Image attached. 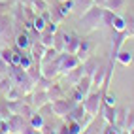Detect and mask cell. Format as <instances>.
Listing matches in <instances>:
<instances>
[{"label": "cell", "instance_id": "cell-1", "mask_svg": "<svg viewBox=\"0 0 134 134\" xmlns=\"http://www.w3.org/2000/svg\"><path fill=\"white\" fill-rule=\"evenodd\" d=\"M102 6H91L85 13L79 15V26L83 29V32H93V30H98L102 26Z\"/></svg>", "mask_w": 134, "mask_h": 134}, {"label": "cell", "instance_id": "cell-2", "mask_svg": "<svg viewBox=\"0 0 134 134\" xmlns=\"http://www.w3.org/2000/svg\"><path fill=\"white\" fill-rule=\"evenodd\" d=\"M8 123H10V130H12V132H23V134L38 132V130L29 123V119H25L23 115H19V113H12V117L8 119Z\"/></svg>", "mask_w": 134, "mask_h": 134}, {"label": "cell", "instance_id": "cell-3", "mask_svg": "<svg viewBox=\"0 0 134 134\" xmlns=\"http://www.w3.org/2000/svg\"><path fill=\"white\" fill-rule=\"evenodd\" d=\"M76 104H79V102H76L72 96H68V98L62 96V98H59V100H53V102H51V106H53V115L64 119L66 115H68V111L72 110Z\"/></svg>", "mask_w": 134, "mask_h": 134}, {"label": "cell", "instance_id": "cell-4", "mask_svg": "<svg viewBox=\"0 0 134 134\" xmlns=\"http://www.w3.org/2000/svg\"><path fill=\"white\" fill-rule=\"evenodd\" d=\"M59 57H60V60H59V70H60L62 76H66L70 70H74L76 66L81 64V60L77 59L76 53H66V51H62V53H59Z\"/></svg>", "mask_w": 134, "mask_h": 134}, {"label": "cell", "instance_id": "cell-5", "mask_svg": "<svg viewBox=\"0 0 134 134\" xmlns=\"http://www.w3.org/2000/svg\"><path fill=\"white\" fill-rule=\"evenodd\" d=\"M130 36L127 30H111V51H110V59L115 60L117 59V53L123 49L125 42H127Z\"/></svg>", "mask_w": 134, "mask_h": 134}, {"label": "cell", "instance_id": "cell-6", "mask_svg": "<svg viewBox=\"0 0 134 134\" xmlns=\"http://www.w3.org/2000/svg\"><path fill=\"white\" fill-rule=\"evenodd\" d=\"M83 106H85V111L87 113H91V115H98V111H100L102 108V93L100 91H96V93H89L85 96V100H83Z\"/></svg>", "mask_w": 134, "mask_h": 134}, {"label": "cell", "instance_id": "cell-7", "mask_svg": "<svg viewBox=\"0 0 134 134\" xmlns=\"http://www.w3.org/2000/svg\"><path fill=\"white\" fill-rule=\"evenodd\" d=\"M59 60L60 57L57 55L53 60L49 62H42V76H46L47 79H55L59 74H60V70H59Z\"/></svg>", "mask_w": 134, "mask_h": 134}, {"label": "cell", "instance_id": "cell-8", "mask_svg": "<svg viewBox=\"0 0 134 134\" xmlns=\"http://www.w3.org/2000/svg\"><path fill=\"white\" fill-rule=\"evenodd\" d=\"M85 113H87V111H85L83 102H79V104H76L74 108L68 111V115L64 117V121H66V123H70V121H77V123H79V121L83 119V115H85Z\"/></svg>", "mask_w": 134, "mask_h": 134}, {"label": "cell", "instance_id": "cell-9", "mask_svg": "<svg viewBox=\"0 0 134 134\" xmlns=\"http://www.w3.org/2000/svg\"><path fill=\"white\" fill-rule=\"evenodd\" d=\"M76 89H77V91L79 93H81V96H83V100H85V96L89 94V93H91V87H93V79H91V76H83L81 79H79V81L74 85Z\"/></svg>", "mask_w": 134, "mask_h": 134}, {"label": "cell", "instance_id": "cell-10", "mask_svg": "<svg viewBox=\"0 0 134 134\" xmlns=\"http://www.w3.org/2000/svg\"><path fill=\"white\" fill-rule=\"evenodd\" d=\"M46 102H51L49 96H47V91H36V89H34L32 91V100H30V104L34 106V110H38L40 106H43Z\"/></svg>", "mask_w": 134, "mask_h": 134}, {"label": "cell", "instance_id": "cell-11", "mask_svg": "<svg viewBox=\"0 0 134 134\" xmlns=\"http://www.w3.org/2000/svg\"><path fill=\"white\" fill-rule=\"evenodd\" d=\"M91 49H93L91 42H89V40H83V38H81V42H79V47H77V51H76L77 59L81 60V62H83L85 59H89V57H91Z\"/></svg>", "mask_w": 134, "mask_h": 134}, {"label": "cell", "instance_id": "cell-12", "mask_svg": "<svg viewBox=\"0 0 134 134\" xmlns=\"http://www.w3.org/2000/svg\"><path fill=\"white\" fill-rule=\"evenodd\" d=\"M10 38H12V26L8 23V19L0 17V46H4Z\"/></svg>", "mask_w": 134, "mask_h": 134}, {"label": "cell", "instance_id": "cell-13", "mask_svg": "<svg viewBox=\"0 0 134 134\" xmlns=\"http://www.w3.org/2000/svg\"><path fill=\"white\" fill-rule=\"evenodd\" d=\"M47 96H49L51 102H53V100H59V98L64 96V89H62L59 83H53V81H51V85L47 87Z\"/></svg>", "mask_w": 134, "mask_h": 134}, {"label": "cell", "instance_id": "cell-14", "mask_svg": "<svg viewBox=\"0 0 134 134\" xmlns=\"http://www.w3.org/2000/svg\"><path fill=\"white\" fill-rule=\"evenodd\" d=\"M85 76V70H83V64H79V66H76L74 70H70V72L66 74V77H68V81L72 83V87L79 81V79H81Z\"/></svg>", "mask_w": 134, "mask_h": 134}, {"label": "cell", "instance_id": "cell-15", "mask_svg": "<svg viewBox=\"0 0 134 134\" xmlns=\"http://www.w3.org/2000/svg\"><path fill=\"white\" fill-rule=\"evenodd\" d=\"M26 74H29L32 83H36L38 79L42 77V64H40V62H32V64L26 68Z\"/></svg>", "mask_w": 134, "mask_h": 134}, {"label": "cell", "instance_id": "cell-16", "mask_svg": "<svg viewBox=\"0 0 134 134\" xmlns=\"http://www.w3.org/2000/svg\"><path fill=\"white\" fill-rule=\"evenodd\" d=\"M127 4H129V0H106L104 8L111 10L113 13H119V12H123L125 8H127Z\"/></svg>", "mask_w": 134, "mask_h": 134}, {"label": "cell", "instance_id": "cell-17", "mask_svg": "<svg viewBox=\"0 0 134 134\" xmlns=\"http://www.w3.org/2000/svg\"><path fill=\"white\" fill-rule=\"evenodd\" d=\"M104 77H106V66L102 64V62H98V66H96L94 74H93V85L102 87V83H104Z\"/></svg>", "mask_w": 134, "mask_h": 134}, {"label": "cell", "instance_id": "cell-18", "mask_svg": "<svg viewBox=\"0 0 134 134\" xmlns=\"http://www.w3.org/2000/svg\"><path fill=\"white\" fill-rule=\"evenodd\" d=\"M15 46L19 47V49H23V51H26V49H30V46H32V40H30V34H26V32H23V34H19V36L15 38Z\"/></svg>", "mask_w": 134, "mask_h": 134}, {"label": "cell", "instance_id": "cell-19", "mask_svg": "<svg viewBox=\"0 0 134 134\" xmlns=\"http://www.w3.org/2000/svg\"><path fill=\"white\" fill-rule=\"evenodd\" d=\"M29 123H30L32 127L38 130V132L43 129V125H46V121H43V115H42L40 111H34V113L30 115V117H29Z\"/></svg>", "mask_w": 134, "mask_h": 134}, {"label": "cell", "instance_id": "cell-20", "mask_svg": "<svg viewBox=\"0 0 134 134\" xmlns=\"http://www.w3.org/2000/svg\"><path fill=\"white\" fill-rule=\"evenodd\" d=\"M115 60H117V62H121L123 66H129L130 62L134 60V55H132L130 51H125V49H121V51L117 53V59H115Z\"/></svg>", "mask_w": 134, "mask_h": 134}, {"label": "cell", "instance_id": "cell-21", "mask_svg": "<svg viewBox=\"0 0 134 134\" xmlns=\"http://www.w3.org/2000/svg\"><path fill=\"white\" fill-rule=\"evenodd\" d=\"M4 96H6V100H21V98H23V91L13 83V85L10 87V91H8Z\"/></svg>", "mask_w": 134, "mask_h": 134}, {"label": "cell", "instance_id": "cell-22", "mask_svg": "<svg viewBox=\"0 0 134 134\" xmlns=\"http://www.w3.org/2000/svg\"><path fill=\"white\" fill-rule=\"evenodd\" d=\"M125 119H127V108H119L115 110V125L125 132Z\"/></svg>", "mask_w": 134, "mask_h": 134}, {"label": "cell", "instance_id": "cell-23", "mask_svg": "<svg viewBox=\"0 0 134 134\" xmlns=\"http://www.w3.org/2000/svg\"><path fill=\"white\" fill-rule=\"evenodd\" d=\"M72 2H74V10H77L79 15L85 13L89 8L93 6V0H72Z\"/></svg>", "mask_w": 134, "mask_h": 134}, {"label": "cell", "instance_id": "cell-24", "mask_svg": "<svg viewBox=\"0 0 134 134\" xmlns=\"http://www.w3.org/2000/svg\"><path fill=\"white\" fill-rule=\"evenodd\" d=\"M19 115H23L25 119H29L30 115L34 113V106L32 104H29V102H25V100H21V106H19V111H17Z\"/></svg>", "mask_w": 134, "mask_h": 134}, {"label": "cell", "instance_id": "cell-25", "mask_svg": "<svg viewBox=\"0 0 134 134\" xmlns=\"http://www.w3.org/2000/svg\"><path fill=\"white\" fill-rule=\"evenodd\" d=\"M46 25H47V21L43 19V17H42L40 13L32 19V29L36 30V32H43V30H46Z\"/></svg>", "mask_w": 134, "mask_h": 134}, {"label": "cell", "instance_id": "cell-26", "mask_svg": "<svg viewBox=\"0 0 134 134\" xmlns=\"http://www.w3.org/2000/svg\"><path fill=\"white\" fill-rule=\"evenodd\" d=\"M53 36L55 34H51V32H47V30H43V32H40V43L43 47H53Z\"/></svg>", "mask_w": 134, "mask_h": 134}, {"label": "cell", "instance_id": "cell-27", "mask_svg": "<svg viewBox=\"0 0 134 134\" xmlns=\"http://www.w3.org/2000/svg\"><path fill=\"white\" fill-rule=\"evenodd\" d=\"M53 47H55L59 53L64 51V36H62V32H55V36H53Z\"/></svg>", "mask_w": 134, "mask_h": 134}, {"label": "cell", "instance_id": "cell-28", "mask_svg": "<svg viewBox=\"0 0 134 134\" xmlns=\"http://www.w3.org/2000/svg\"><path fill=\"white\" fill-rule=\"evenodd\" d=\"M113 19H115V13L111 10H108V8H104L102 10V26H111Z\"/></svg>", "mask_w": 134, "mask_h": 134}, {"label": "cell", "instance_id": "cell-29", "mask_svg": "<svg viewBox=\"0 0 134 134\" xmlns=\"http://www.w3.org/2000/svg\"><path fill=\"white\" fill-rule=\"evenodd\" d=\"M12 85H13V79L10 76H2L0 77V94H6L8 91H10Z\"/></svg>", "mask_w": 134, "mask_h": 134}, {"label": "cell", "instance_id": "cell-30", "mask_svg": "<svg viewBox=\"0 0 134 134\" xmlns=\"http://www.w3.org/2000/svg\"><path fill=\"white\" fill-rule=\"evenodd\" d=\"M12 117V111L8 108V100H0V121H8Z\"/></svg>", "mask_w": 134, "mask_h": 134}, {"label": "cell", "instance_id": "cell-31", "mask_svg": "<svg viewBox=\"0 0 134 134\" xmlns=\"http://www.w3.org/2000/svg\"><path fill=\"white\" fill-rule=\"evenodd\" d=\"M111 29H113V30H125V29H127V23H125V17H123V15L115 13V19H113V23H111Z\"/></svg>", "mask_w": 134, "mask_h": 134}, {"label": "cell", "instance_id": "cell-32", "mask_svg": "<svg viewBox=\"0 0 134 134\" xmlns=\"http://www.w3.org/2000/svg\"><path fill=\"white\" fill-rule=\"evenodd\" d=\"M51 81H53V79H47L46 76H42L38 81L34 83V89H36V91H47V87L51 85Z\"/></svg>", "mask_w": 134, "mask_h": 134}, {"label": "cell", "instance_id": "cell-33", "mask_svg": "<svg viewBox=\"0 0 134 134\" xmlns=\"http://www.w3.org/2000/svg\"><path fill=\"white\" fill-rule=\"evenodd\" d=\"M59 55V51L55 49V47H46V51H43V57H42V62H49V60H53Z\"/></svg>", "mask_w": 134, "mask_h": 134}, {"label": "cell", "instance_id": "cell-34", "mask_svg": "<svg viewBox=\"0 0 134 134\" xmlns=\"http://www.w3.org/2000/svg\"><path fill=\"white\" fill-rule=\"evenodd\" d=\"M125 17V23H127V30L129 36H134V13H129V15H123Z\"/></svg>", "mask_w": 134, "mask_h": 134}, {"label": "cell", "instance_id": "cell-35", "mask_svg": "<svg viewBox=\"0 0 134 134\" xmlns=\"http://www.w3.org/2000/svg\"><path fill=\"white\" fill-rule=\"evenodd\" d=\"M49 12H51V21H53V23H59V25H60L62 21H64V15L60 13V10H59V6H55V8H51Z\"/></svg>", "mask_w": 134, "mask_h": 134}, {"label": "cell", "instance_id": "cell-36", "mask_svg": "<svg viewBox=\"0 0 134 134\" xmlns=\"http://www.w3.org/2000/svg\"><path fill=\"white\" fill-rule=\"evenodd\" d=\"M32 8H34L36 13H42V12H46L49 8V4L46 2V0H32Z\"/></svg>", "mask_w": 134, "mask_h": 134}, {"label": "cell", "instance_id": "cell-37", "mask_svg": "<svg viewBox=\"0 0 134 134\" xmlns=\"http://www.w3.org/2000/svg\"><path fill=\"white\" fill-rule=\"evenodd\" d=\"M134 127V110H127V119H125V132H129Z\"/></svg>", "mask_w": 134, "mask_h": 134}, {"label": "cell", "instance_id": "cell-38", "mask_svg": "<svg viewBox=\"0 0 134 134\" xmlns=\"http://www.w3.org/2000/svg\"><path fill=\"white\" fill-rule=\"evenodd\" d=\"M32 64V57H30V53H25L23 51V55H21V60H19V66L23 68V70H26Z\"/></svg>", "mask_w": 134, "mask_h": 134}, {"label": "cell", "instance_id": "cell-39", "mask_svg": "<svg viewBox=\"0 0 134 134\" xmlns=\"http://www.w3.org/2000/svg\"><path fill=\"white\" fill-rule=\"evenodd\" d=\"M0 59H4L8 64H12V59H13V51L8 49V47H2L0 49Z\"/></svg>", "mask_w": 134, "mask_h": 134}, {"label": "cell", "instance_id": "cell-40", "mask_svg": "<svg viewBox=\"0 0 134 134\" xmlns=\"http://www.w3.org/2000/svg\"><path fill=\"white\" fill-rule=\"evenodd\" d=\"M8 68H10V64H8L4 59H0V74L6 76V74H8Z\"/></svg>", "mask_w": 134, "mask_h": 134}, {"label": "cell", "instance_id": "cell-41", "mask_svg": "<svg viewBox=\"0 0 134 134\" xmlns=\"http://www.w3.org/2000/svg\"><path fill=\"white\" fill-rule=\"evenodd\" d=\"M0 132H12L10 130V123H8V121H0Z\"/></svg>", "mask_w": 134, "mask_h": 134}, {"label": "cell", "instance_id": "cell-42", "mask_svg": "<svg viewBox=\"0 0 134 134\" xmlns=\"http://www.w3.org/2000/svg\"><path fill=\"white\" fill-rule=\"evenodd\" d=\"M93 4H94V6H102V8H104V6H106V0H93Z\"/></svg>", "mask_w": 134, "mask_h": 134}, {"label": "cell", "instance_id": "cell-43", "mask_svg": "<svg viewBox=\"0 0 134 134\" xmlns=\"http://www.w3.org/2000/svg\"><path fill=\"white\" fill-rule=\"evenodd\" d=\"M46 2H47V4H51V0H46Z\"/></svg>", "mask_w": 134, "mask_h": 134}, {"label": "cell", "instance_id": "cell-44", "mask_svg": "<svg viewBox=\"0 0 134 134\" xmlns=\"http://www.w3.org/2000/svg\"><path fill=\"white\" fill-rule=\"evenodd\" d=\"M59 2H66V0H59Z\"/></svg>", "mask_w": 134, "mask_h": 134}, {"label": "cell", "instance_id": "cell-45", "mask_svg": "<svg viewBox=\"0 0 134 134\" xmlns=\"http://www.w3.org/2000/svg\"><path fill=\"white\" fill-rule=\"evenodd\" d=\"M0 77H2V74H0Z\"/></svg>", "mask_w": 134, "mask_h": 134}, {"label": "cell", "instance_id": "cell-46", "mask_svg": "<svg viewBox=\"0 0 134 134\" xmlns=\"http://www.w3.org/2000/svg\"><path fill=\"white\" fill-rule=\"evenodd\" d=\"M132 55H134V53H132Z\"/></svg>", "mask_w": 134, "mask_h": 134}]
</instances>
